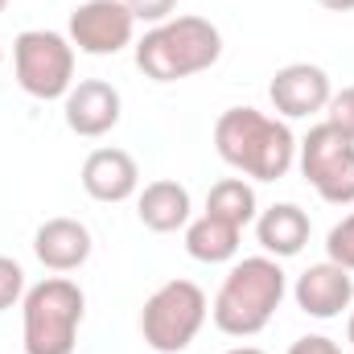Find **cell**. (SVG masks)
Returning <instances> with one entry per match:
<instances>
[{"label": "cell", "mask_w": 354, "mask_h": 354, "mask_svg": "<svg viewBox=\"0 0 354 354\" xmlns=\"http://www.w3.org/2000/svg\"><path fill=\"white\" fill-rule=\"evenodd\" d=\"M309 231H313V223L297 202H276L264 214H256V239H260V248L272 260L297 256L309 243Z\"/></svg>", "instance_id": "obj_14"}, {"label": "cell", "mask_w": 354, "mask_h": 354, "mask_svg": "<svg viewBox=\"0 0 354 354\" xmlns=\"http://www.w3.org/2000/svg\"><path fill=\"white\" fill-rule=\"evenodd\" d=\"M317 4L330 12H354V0H317Z\"/></svg>", "instance_id": "obj_23"}, {"label": "cell", "mask_w": 354, "mask_h": 354, "mask_svg": "<svg viewBox=\"0 0 354 354\" xmlns=\"http://www.w3.org/2000/svg\"><path fill=\"white\" fill-rule=\"evenodd\" d=\"M330 95H334L330 75L322 66H313V62H288L268 83V99L284 120H305V115L326 111Z\"/></svg>", "instance_id": "obj_9"}, {"label": "cell", "mask_w": 354, "mask_h": 354, "mask_svg": "<svg viewBox=\"0 0 354 354\" xmlns=\"http://www.w3.org/2000/svg\"><path fill=\"white\" fill-rule=\"evenodd\" d=\"M33 256L50 272H75L91 260V231L79 218H46L33 235Z\"/></svg>", "instance_id": "obj_13"}, {"label": "cell", "mask_w": 354, "mask_h": 354, "mask_svg": "<svg viewBox=\"0 0 354 354\" xmlns=\"http://www.w3.org/2000/svg\"><path fill=\"white\" fill-rule=\"evenodd\" d=\"M206 313V292L194 280H165L140 309V334L157 354H177L198 338Z\"/></svg>", "instance_id": "obj_5"}, {"label": "cell", "mask_w": 354, "mask_h": 354, "mask_svg": "<svg viewBox=\"0 0 354 354\" xmlns=\"http://www.w3.org/2000/svg\"><path fill=\"white\" fill-rule=\"evenodd\" d=\"M87 297L66 276H46L21 297V342L25 354H75Z\"/></svg>", "instance_id": "obj_4"}, {"label": "cell", "mask_w": 354, "mask_h": 354, "mask_svg": "<svg viewBox=\"0 0 354 354\" xmlns=\"http://www.w3.org/2000/svg\"><path fill=\"white\" fill-rule=\"evenodd\" d=\"M326 120L338 128V132H346L354 140V87H342L330 95V103H326Z\"/></svg>", "instance_id": "obj_20"}, {"label": "cell", "mask_w": 354, "mask_h": 354, "mask_svg": "<svg viewBox=\"0 0 354 354\" xmlns=\"http://www.w3.org/2000/svg\"><path fill=\"white\" fill-rule=\"evenodd\" d=\"M288 354H342V346L334 342V338H326V334H305V338H297Z\"/></svg>", "instance_id": "obj_22"}, {"label": "cell", "mask_w": 354, "mask_h": 354, "mask_svg": "<svg viewBox=\"0 0 354 354\" xmlns=\"http://www.w3.org/2000/svg\"><path fill=\"white\" fill-rule=\"evenodd\" d=\"M206 214L227 218V223H235L243 231L248 223H256V189L243 177H223L206 194Z\"/></svg>", "instance_id": "obj_17"}, {"label": "cell", "mask_w": 354, "mask_h": 354, "mask_svg": "<svg viewBox=\"0 0 354 354\" xmlns=\"http://www.w3.org/2000/svg\"><path fill=\"white\" fill-rule=\"evenodd\" d=\"M284 292H288V280H284L280 260L248 256L223 276L218 297L210 305V317L227 338H252L276 317Z\"/></svg>", "instance_id": "obj_2"}, {"label": "cell", "mask_w": 354, "mask_h": 354, "mask_svg": "<svg viewBox=\"0 0 354 354\" xmlns=\"http://www.w3.org/2000/svg\"><path fill=\"white\" fill-rule=\"evenodd\" d=\"M214 149L231 169L256 181H280L297 161L292 128L256 107H227L214 120Z\"/></svg>", "instance_id": "obj_1"}, {"label": "cell", "mask_w": 354, "mask_h": 354, "mask_svg": "<svg viewBox=\"0 0 354 354\" xmlns=\"http://www.w3.org/2000/svg\"><path fill=\"white\" fill-rule=\"evenodd\" d=\"M239 227L227 223V218H214V214H202L194 223H185V252L198 260V264H227L235 260L239 252Z\"/></svg>", "instance_id": "obj_16"}, {"label": "cell", "mask_w": 354, "mask_h": 354, "mask_svg": "<svg viewBox=\"0 0 354 354\" xmlns=\"http://www.w3.org/2000/svg\"><path fill=\"white\" fill-rule=\"evenodd\" d=\"M120 91L103 79H83L66 91V128L75 136H107L120 124Z\"/></svg>", "instance_id": "obj_11"}, {"label": "cell", "mask_w": 354, "mask_h": 354, "mask_svg": "<svg viewBox=\"0 0 354 354\" xmlns=\"http://www.w3.org/2000/svg\"><path fill=\"white\" fill-rule=\"evenodd\" d=\"M83 189L95 202H128L140 189V165L124 149H95L83 161Z\"/></svg>", "instance_id": "obj_12"}, {"label": "cell", "mask_w": 354, "mask_h": 354, "mask_svg": "<svg viewBox=\"0 0 354 354\" xmlns=\"http://www.w3.org/2000/svg\"><path fill=\"white\" fill-rule=\"evenodd\" d=\"M128 4V12L136 17V21H145V25H161V21H169L177 8V0H124Z\"/></svg>", "instance_id": "obj_21"}, {"label": "cell", "mask_w": 354, "mask_h": 354, "mask_svg": "<svg viewBox=\"0 0 354 354\" xmlns=\"http://www.w3.org/2000/svg\"><path fill=\"white\" fill-rule=\"evenodd\" d=\"M292 297H297V309L309 313V317H342L346 309L354 305V276L346 268H338L334 260L326 264H309L297 284H292Z\"/></svg>", "instance_id": "obj_10"}, {"label": "cell", "mask_w": 354, "mask_h": 354, "mask_svg": "<svg viewBox=\"0 0 354 354\" xmlns=\"http://www.w3.org/2000/svg\"><path fill=\"white\" fill-rule=\"evenodd\" d=\"M223 58V33L206 17H169L136 41V66L153 83H177Z\"/></svg>", "instance_id": "obj_3"}, {"label": "cell", "mask_w": 354, "mask_h": 354, "mask_svg": "<svg viewBox=\"0 0 354 354\" xmlns=\"http://www.w3.org/2000/svg\"><path fill=\"white\" fill-rule=\"evenodd\" d=\"M223 354H264L260 346H235V351H223Z\"/></svg>", "instance_id": "obj_24"}, {"label": "cell", "mask_w": 354, "mask_h": 354, "mask_svg": "<svg viewBox=\"0 0 354 354\" xmlns=\"http://www.w3.org/2000/svg\"><path fill=\"white\" fill-rule=\"evenodd\" d=\"M21 297H25V272H21L17 260L0 256V313H4V309H12Z\"/></svg>", "instance_id": "obj_19"}, {"label": "cell", "mask_w": 354, "mask_h": 354, "mask_svg": "<svg viewBox=\"0 0 354 354\" xmlns=\"http://www.w3.org/2000/svg\"><path fill=\"white\" fill-rule=\"evenodd\" d=\"M136 214L149 231L157 235H174L189 223V189L174 181V177H161V181H149L136 198Z\"/></svg>", "instance_id": "obj_15"}, {"label": "cell", "mask_w": 354, "mask_h": 354, "mask_svg": "<svg viewBox=\"0 0 354 354\" xmlns=\"http://www.w3.org/2000/svg\"><path fill=\"white\" fill-rule=\"evenodd\" d=\"M4 8H8V0H0V12H4Z\"/></svg>", "instance_id": "obj_26"}, {"label": "cell", "mask_w": 354, "mask_h": 354, "mask_svg": "<svg viewBox=\"0 0 354 354\" xmlns=\"http://www.w3.org/2000/svg\"><path fill=\"white\" fill-rule=\"evenodd\" d=\"M326 256H330L338 268L354 272V210L326 235Z\"/></svg>", "instance_id": "obj_18"}, {"label": "cell", "mask_w": 354, "mask_h": 354, "mask_svg": "<svg viewBox=\"0 0 354 354\" xmlns=\"http://www.w3.org/2000/svg\"><path fill=\"white\" fill-rule=\"evenodd\" d=\"M297 161L322 202L354 206V140L346 132H338L330 120L313 124L309 136L297 145Z\"/></svg>", "instance_id": "obj_7"}, {"label": "cell", "mask_w": 354, "mask_h": 354, "mask_svg": "<svg viewBox=\"0 0 354 354\" xmlns=\"http://www.w3.org/2000/svg\"><path fill=\"white\" fill-rule=\"evenodd\" d=\"M136 33V17L128 12L124 0H83L71 12V46L83 50L91 58H107L120 54L124 46H132Z\"/></svg>", "instance_id": "obj_8"}, {"label": "cell", "mask_w": 354, "mask_h": 354, "mask_svg": "<svg viewBox=\"0 0 354 354\" xmlns=\"http://www.w3.org/2000/svg\"><path fill=\"white\" fill-rule=\"evenodd\" d=\"M12 71L25 95L66 99L75 87V46L54 29H25L12 41Z\"/></svg>", "instance_id": "obj_6"}, {"label": "cell", "mask_w": 354, "mask_h": 354, "mask_svg": "<svg viewBox=\"0 0 354 354\" xmlns=\"http://www.w3.org/2000/svg\"><path fill=\"white\" fill-rule=\"evenodd\" d=\"M346 338H351V346H354V309H351V322H346Z\"/></svg>", "instance_id": "obj_25"}, {"label": "cell", "mask_w": 354, "mask_h": 354, "mask_svg": "<svg viewBox=\"0 0 354 354\" xmlns=\"http://www.w3.org/2000/svg\"><path fill=\"white\" fill-rule=\"evenodd\" d=\"M0 66H4V50H0Z\"/></svg>", "instance_id": "obj_27"}]
</instances>
